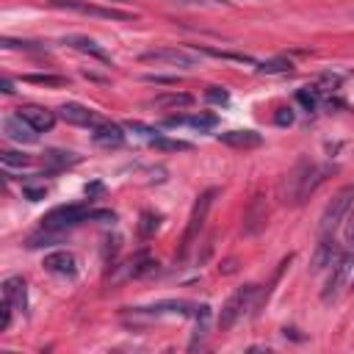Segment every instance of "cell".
Segmentation results:
<instances>
[{
    "label": "cell",
    "mask_w": 354,
    "mask_h": 354,
    "mask_svg": "<svg viewBox=\"0 0 354 354\" xmlns=\"http://www.w3.org/2000/svg\"><path fill=\"white\" fill-rule=\"evenodd\" d=\"M274 122H277V125H282V127L291 125V122H294V111H291V108H279V114L274 116Z\"/></svg>",
    "instance_id": "d6a6232c"
},
{
    "label": "cell",
    "mask_w": 354,
    "mask_h": 354,
    "mask_svg": "<svg viewBox=\"0 0 354 354\" xmlns=\"http://www.w3.org/2000/svg\"><path fill=\"white\" fill-rule=\"evenodd\" d=\"M296 100H299L307 111H316V108H318V94H316V89H310V86H307V89H299V92H296Z\"/></svg>",
    "instance_id": "4316f807"
},
{
    "label": "cell",
    "mask_w": 354,
    "mask_h": 354,
    "mask_svg": "<svg viewBox=\"0 0 354 354\" xmlns=\"http://www.w3.org/2000/svg\"><path fill=\"white\" fill-rule=\"evenodd\" d=\"M89 219H105V222H114L116 216L111 210H92L89 205H61V207H53L50 214L42 219V230L45 233H64L75 225H84Z\"/></svg>",
    "instance_id": "7a4b0ae2"
},
{
    "label": "cell",
    "mask_w": 354,
    "mask_h": 354,
    "mask_svg": "<svg viewBox=\"0 0 354 354\" xmlns=\"http://www.w3.org/2000/svg\"><path fill=\"white\" fill-rule=\"evenodd\" d=\"M25 81L36 84V86H53V89L66 86V78H61V75H25Z\"/></svg>",
    "instance_id": "484cf974"
},
{
    "label": "cell",
    "mask_w": 354,
    "mask_h": 354,
    "mask_svg": "<svg viewBox=\"0 0 354 354\" xmlns=\"http://www.w3.org/2000/svg\"><path fill=\"white\" fill-rule=\"evenodd\" d=\"M58 116H61L64 122H69V125H78V127H97V125H103V119H100L94 111H89L86 105H78V103L61 105V108H58Z\"/></svg>",
    "instance_id": "8fae6325"
},
{
    "label": "cell",
    "mask_w": 354,
    "mask_h": 354,
    "mask_svg": "<svg viewBox=\"0 0 354 354\" xmlns=\"http://www.w3.org/2000/svg\"><path fill=\"white\" fill-rule=\"evenodd\" d=\"M257 73H260V75H277V73H291V61H286V58H274V61L257 64Z\"/></svg>",
    "instance_id": "cb8c5ba5"
},
{
    "label": "cell",
    "mask_w": 354,
    "mask_h": 354,
    "mask_svg": "<svg viewBox=\"0 0 354 354\" xmlns=\"http://www.w3.org/2000/svg\"><path fill=\"white\" fill-rule=\"evenodd\" d=\"M169 127L175 125H191L197 130H210V127H216V116H210V114H197V116H169L166 119Z\"/></svg>",
    "instance_id": "ffe728a7"
},
{
    "label": "cell",
    "mask_w": 354,
    "mask_h": 354,
    "mask_svg": "<svg viewBox=\"0 0 354 354\" xmlns=\"http://www.w3.org/2000/svg\"><path fill=\"white\" fill-rule=\"evenodd\" d=\"M0 161H3L6 166H28V164H31V158H28L25 153H12V150L0 153Z\"/></svg>",
    "instance_id": "83f0119b"
},
{
    "label": "cell",
    "mask_w": 354,
    "mask_h": 354,
    "mask_svg": "<svg viewBox=\"0 0 354 354\" xmlns=\"http://www.w3.org/2000/svg\"><path fill=\"white\" fill-rule=\"evenodd\" d=\"M343 238L349 246H354V205L349 210V216H346V225H343Z\"/></svg>",
    "instance_id": "4dcf8cb0"
},
{
    "label": "cell",
    "mask_w": 354,
    "mask_h": 354,
    "mask_svg": "<svg viewBox=\"0 0 354 354\" xmlns=\"http://www.w3.org/2000/svg\"><path fill=\"white\" fill-rule=\"evenodd\" d=\"M64 45H69V47H75V50H81V53H89V55H94V58H100V61H111L108 58V53L94 42V39H86V36H66L64 39Z\"/></svg>",
    "instance_id": "d6986e66"
},
{
    "label": "cell",
    "mask_w": 354,
    "mask_h": 354,
    "mask_svg": "<svg viewBox=\"0 0 354 354\" xmlns=\"http://www.w3.org/2000/svg\"><path fill=\"white\" fill-rule=\"evenodd\" d=\"M351 205H354V183H351V186H343V188L329 199V205L324 207V214H321V233H324V236H329L340 222H346Z\"/></svg>",
    "instance_id": "277c9868"
},
{
    "label": "cell",
    "mask_w": 354,
    "mask_h": 354,
    "mask_svg": "<svg viewBox=\"0 0 354 354\" xmlns=\"http://www.w3.org/2000/svg\"><path fill=\"white\" fill-rule=\"evenodd\" d=\"M175 3H183V6H199L202 0H175Z\"/></svg>",
    "instance_id": "8d00e7d4"
},
{
    "label": "cell",
    "mask_w": 354,
    "mask_h": 354,
    "mask_svg": "<svg viewBox=\"0 0 354 354\" xmlns=\"http://www.w3.org/2000/svg\"><path fill=\"white\" fill-rule=\"evenodd\" d=\"M255 294H257V286H244V288H238V291L222 305V313H219V329H222V332H227V329L236 327V321L249 310Z\"/></svg>",
    "instance_id": "5b68a950"
},
{
    "label": "cell",
    "mask_w": 354,
    "mask_h": 354,
    "mask_svg": "<svg viewBox=\"0 0 354 354\" xmlns=\"http://www.w3.org/2000/svg\"><path fill=\"white\" fill-rule=\"evenodd\" d=\"M338 260H340V249H338V244H335V241H329V238L324 236V241H321V244L316 246V252H313L310 271H313V274H318V271H324V268H332Z\"/></svg>",
    "instance_id": "9a60e30c"
},
{
    "label": "cell",
    "mask_w": 354,
    "mask_h": 354,
    "mask_svg": "<svg viewBox=\"0 0 354 354\" xmlns=\"http://www.w3.org/2000/svg\"><path fill=\"white\" fill-rule=\"evenodd\" d=\"M42 266H45V271H50L55 277H69L73 279L78 274V260H75L73 252H50V255H45Z\"/></svg>",
    "instance_id": "7c38bea8"
},
{
    "label": "cell",
    "mask_w": 354,
    "mask_h": 354,
    "mask_svg": "<svg viewBox=\"0 0 354 354\" xmlns=\"http://www.w3.org/2000/svg\"><path fill=\"white\" fill-rule=\"evenodd\" d=\"M324 180V169H318L310 158H299L294 164V169H288V175L279 180L277 186V197L282 205H302Z\"/></svg>",
    "instance_id": "6da1fadb"
},
{
    "label": "cell",
    "mask_w": 354,
    "mask_h": 354,
    "mask_svg": "<svg viewBox=\"0 0 354 354\" xmlns=\"http://www.w3.org/2000/svg\"><path fill=\"white\" fill-rule=\"evenodd\" d=\"M150 144H153L155 150H161V153H186V150H191V144H188V141H177V138H164V136L153 138Z\"/></svg>",
    "instance_id": "7402d4cb"
},
{
    "label": "cell",
    "mask_w": 354,
    "mask_h": 354,
    "mask_svg": "<svg viewBox=\"0 0 354 354\" xmlns=\"http://www.w3.org/2000/svg\"><path fill=\"white\" fill-rule=\"evenodd\" d=\"M144 81L147 84H161V86H175L177 84V78H172V75H147Z\"/></svg>",
    "instance_id": "1f68e13d"
},
{
    "label": "cell",
    "mask_w": 354,
    "mask_h": 354,
    "mask_svg": "<svg viewBox=\"0 0 354 354\" xmlns=\"http://www.w3.org/2000/svg\"><path fill=\"white\" fill-rule=\"evenodd\" d=\"M3 133H6V138L17 141V144H36L39 141V130H34L20 114L3 119Z\"/></svg>",
    "instance_id": "30bf717a"
},
{
    "label": "cell",
    "mask_w": 354,
    "mask_h": 354,
    "mask_svg": "<svg viewBox=\"0 0 354 354\" xmlns=\"http://www.w3.org/2000/svg\"><path fill=\"white\" fill-rule=\"evenodd\" d=\"M158 227H161V216H158V214H150V210H147V214H141V225H138L141 236L150 238V236H153Z\"/></svg>",
    "instance_id": "d4e9b609"
},
{
    "label": "cell",
    "mask_w": 354,
    "mask_h": 354,
    "mask_svg": "<svg viewBox=\"0 0 354 354\" xmlns=\"http://www.w3.org/2000/svg\"><path fill=\"white\" fill-rule=\"evenodd\" d=\"M205 97H207L210 103H216V105H227V103H230V94H227L222 86H210Z\"/></svg>",
    "instance_id": "f546056e"
},
{
    "label": "cell",
    "mask_w": 354,
    "mask_h": 354,
    "mask_svg": "<svg viewBox=\"0 0 354 354\" xmlns=\"http://www.w3.org/2000/svg\"><path fill=\"white\" fill-rule=\"evenodd\" d=\"M153 105H158V108H188V105H194V97L186 94V92H172V94L155 97Z\"/></svg>",
    "instance_id": "44dd1931"
},
{
    "label": "cell",
    "mask_w": 354,
    "mask_h": 354,
    "mask_svg": "<svg viewBox=\"0 0 354 354\" xmlns=\"http://www.w3.org/2000/svg\"><path fill=\"white\" fill-rule=\"evenodd\" d=\"M0 89H3L6 94H14V84H12L9 78H3V84H0Z\"/></svg>",
    "instance_id": "d590c367"
},
{
    "label": "cell",
    "mask_w": 354,
    "mask_h": 354,
    "mask_svg": "<svg viewBox=\"0 0 354 354\" xmlns=\"http://www.w3.org/2000/svg\"><path fill=\"white\" fill-rule=\"evenodd\" d=\"M92 141L103 150H119L125 144V130L119 125H114V122H103V125L94 127Z\"/></svg>",
    "instance_id": "4fadbf2b"
},
{
    "label": "cell",
    "mask_w": 354,
    "mask_h": 354,
    "mask_svg": "<svg viewBox=\"0 0 354 354\" xmlns=\"http://www.w3.org/2000/svg\"><path fill=\"white\" fill-rule=\"evenodd\" d=\"M17 114H20L34 130H39V133H47V130H53V125H55L53 111L39 108V105H23V108H17Z\"/></svg>",
    "instance_id": "2e32d148"
},
{
    "label": "cell",
    "mask_w": 354,
    "mask_h": 354,
    "mask_svg": "<svg viewBox=\"0 0 354 354\" xmlns=\"http://www.w3.org/2000/svg\"><path fill=\"white\" fill-rule=\"evenodd\" d=\"M219 141L227 147H238V150H252L263 144V136L255 130H230V133H219Z\"/></svg>",
    "instance_id": "e0dca14e"
},
{
    "label": "cell",
    "mask_w": 354,
    "mask_h": 354,
    "mask_svg": "<svg viewBox=\"0 0 354 354\" xmlns=\"http://www.w3.org/2000/svg\"><path fill=\"white\" fill-rule=\"evenodd\" d=\"M0 313H3V316H0V332H6L12 327V313H14V305L6 296H3V305H0Z\"/></svg>",
    "instance_id": "f1b7e54d"
},
{
    "label": "cell",
    "mask_w": 354,
    "mask_h": 354,
    "mask_svg": "<svg viewBox=\"0 0 354 354\" xmlns=\"http://www.w3.org/2000/svg\"><path fill=\"white\" fill-rule=\"evenodd\" d=\"M268 225V207L263 197H255L249 202V207L244 210V236H257L263 233Z\"/></svg>",
    "instance_id": "9c48e42d"
},
{
    "label": "cell",
    "mask_w": 354,
    "mask_h": 354,
    "mask_svg": "<svg viewBox=\"0 0 354 354\" xmlns=\"http://www.w3.org/2000/svg\"><path fill=\"white\" fill-rule=\"evenodd\" d=\"M216 194H219V188H207V191H202V194L197 197V202H194V207H191V216H188V227H186V233H183L180 252H177L180 260L188 255V249H191L194 241L199 238V233H202V227H205V219H207V214H210V205H214Z\"/></svg>",
    "instance_id": "3957f363"
},
{
    "label": "cell",
    "mask_w": 354,
    "mask_h": 354,
    "mask_svg": "<svg viewBox=\"0 0 354 354\" xmlns=\"http://www.w3.org/2000/svg\"><path fill=\"white\" fill-rule=\"evenodd\" d=\"M23 194H25L31 202H39V199H45V194H47V191H45V188H31V186H25V188H23Z\"/></svg>",
    "instance_id": "836d02e7"
},
{
    "label": "cell",
    "mask_w": 354,
    "mask_h": 354,
    "mask_svg": "<svg viewBox=\"0 0 354 354\" xmlns=\"http://www.w3.org/2000/svg\"><path fill=\"white\" fill-rule=\"evenodd\" d=\"M45 161H47V164H53L55 169H64V166H73V164H78L81 158H78L75 153H64V150H50V153H45Z\"/></svg>",
    "instance_id": "603a6c76"
},
{
    "label": "cell",
    "mask_w": 354,
    "mask_h": 354,
    "mask_svg": "<svg viewBox=\"0 0 354 354\" xmlns=\"http://www.w3.org/2000/svg\"><path fill=\"white\" fill-rule=\"evenodd\" d=\"M141 61H147V64H172V66L191 69V66H199V53H191V50H183V47H158V50L141 53Z\"/></svg>",
    "instance_id": "52a82bcc"
},
{
    "label": "cell",
    "mask_w": 354,
    "mask_h": 354,
    "mask_svg": "<svg viewBox=\"0 0 354 354\" xmlns=\"http://www.w3.org/2000/svg\"><path fill=\"white\" fill-rule=\"evenodd\" d=\"M58 9H69V12H81L89 17H100V20H116V23H133L136 14L130 12H119V9H103L94 3H81V0H53Z\"/></svg>",
    "instance_id": "ba28073f"
},
{
    "label": "cell",
    "mask_w": 354,
    "mask_h": 354,
    "mask_svg": "<svg viewBox=\"0 0 354 354\" xmlns=\"http://www.w3.org/2000/svg\"><path fill=\"white\" fill-rule=\"evenodd\" d=\"M351 268H354V255H340V260L329 268V277H327V286L321 291V299L329 305L340 296V291L349 286V277H351Z\"/></svg>",
    "instance_id": "8992f818"
},
{
    "label": "cell",
    "mask_w": 354,
    "mask_h": 354,
    "mask_svg": "<svg viewBox=\"0 0 354 354\" xmlns=\"http://www.w3.org/2000/svg\"><path fill=\"white\" fill-rule=\"evenodd\" d=\"M197 310V305L186 302V299H166V302H155L150 307H136V316H164V313H177V316H191Z\"/></svg>",
    "instance_id": "5bb4252c"
},
{
    "label": "cell",
    "mask_w": 354,
    "mask_h": 354,
    "mask_svg": "<svg viewBox=\"0 0 354 354\" xmlns=\"http://www.w3.org/2000/svg\"><path fill=\"white\" fill-rule=\"evenodd\" d=\"M3 296L14 305V310H20V313L28 310V291H25V279L23 277H9L3 282Z\"/></svg>",
    "instance_id": "ac0fdd59"
},
{
    "label": "cell",
    "mask_w": 354,
    "mask_h": 354,
    "mask_svg": "<svg viewBox=\"0 0 354 354\" xmlns=\"http://www.w3.org/2000/svg\"><path fill=\"white\" fill-rule=\"evenodd\" d=\"M130 130H138V133H141V136H147V138H150V141H153V138H158V136H155V130H153V127H144V125H138V122H130Z\"/></svg>",
    "instance_id": "e575fe53"
}]
</instances>
